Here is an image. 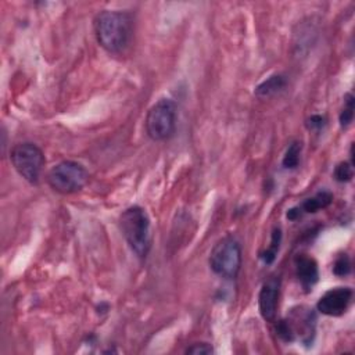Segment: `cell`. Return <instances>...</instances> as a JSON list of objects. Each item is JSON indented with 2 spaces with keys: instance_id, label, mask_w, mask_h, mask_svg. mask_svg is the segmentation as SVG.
<instances>
[{
  "instance_id": "cell-1",
  "label": "cell",
  "mask_w": 355,
  "mask_h": 355,
  "mask_svg": "<svg viewBox=\"0 0 355 355\" xmlns=\"http://www.w3.org/2000/svg\"><path fill=\"white\" fill-rule=\"evenodd\" d=\"M97 43L111 54L122 53L130 43L133 21L130 14L116 10H104L94 18Z\"/></svg>"
},
{
  "instance_id": "cell-2",
  "label": "cell",
  "mask_w": 355,
  "mask_h": 355,
  "mask_svg": "<svg viewBox=\"0 0 355 355\" xmlns=\"http://www.w3.org/2000/svg\"><path fill=\"white\" fill-rule=\"evenodd\" d=\"M118 226L130 250L144 259L151 248V226L146 209L139 205L126 208L119 215Z\"/></svg>"
},
{
  "instance_id": "cell-3",
  "label": "cell",
  "mask_w": 355,
  "mask_h": 355,
  "mask_svg": "<svg viewBox=\"0 0 355 355\" xmlns=\"http://www.w3.org/2000/svg\"><path fill=\"white\" fill-rule=\"evenodd\" d=\"M178 105L172 98H159L146 115V133L154 141L171 139L176 130Z\"/></svg>"
},
{
  "instance_id": "cell-4",
  "label": "cell",
  "mask_w": 355,
  "mask_h": 355,
  "mask_svg": "<svg viewBox=\"0 0 355 355\" xmlns=\"http://www.w3.org/2000/svg\"><path fill=\"white\" fill-rule=\"evenodd\" d=\"M209 268L218 276L236 279L243 262L241 245L233 236L219 239L209 254Z\"/></svg>"
},
{
  "instance_id": "cell-5",
  "label": "cell",
  "mask_w": 355,
  "mask_h": 355,
  "mask_svg": "<svg viewBox=\"0 0 355 355\" xmlns=\"http://www.w3.org/2000/svg\"><path fill=\"white\" fill-rule=\"evenodd\" d=\"M47 184L60 194H73L80 191L89 180L87 169L76 161H61L55 164L46 176Z\"/></svg>"
},
{
  "instance_id": "cell-6",
  "label": "cell",
  "mask_w": 355,
  "mask_h": 355,
  "mask_svg": "<svg viewBox=\"0 0 355 355\" xmlns=\"http://www.w3.org/2000/svg\"><path fill=\"white\" fill-rule=\"evenodd\" d=\"M10 161L17 173L31 184H37L46 158L43 151L33 143L15 144L10 151Z\"/></svg>"
},
{
  "instance_id": "cell-7",
  "label": "cell",
  "mask_w": 355,
  "mask_h": 355,
  "mask_svg": "<svg viewBox=\"0 0 355 355\" xmlns=\"http://www.w3.org/2000/svg\"><path fill=\"white\" fill-rule=\"evenodd\" d=\"M352 295L354 293L349 287L330 288L318 300L316 309L326 316H340L348 309Z\"/></svg>"
},
{
  "instance_id": "cell-8",
  "label": "cell",
  "mask_w": 355,
  "mask_h": 355,
  "mask_svg": "<svg viewBox=\"0 0 355 355\" xmlns=\"http://www.w3.org/2000/svg\"><path fill=\"white\" fill-rule=\"evenodd\" d=\"M279 295H280V277L272 276L262 284L258 294L259 313L266 322H273L276 319Z\"/></svg>"
},
{
  "instance_id": "cell-9",
  "label": "cell",
  "mask_w": 355,
  "mask_h": 355,
  "mask_svg": "<svg viewBox=\"0 0 355 355\" xmlns=\"http://www.w3.org/2000/svg\"><path fill=\"white\" fill-rule=\"evenodd\" d=\"M290 330L294 336V340L297 336H300L302 343H311L312 337L315 334V313L312 312V309H306L304 306H300L298 311L293 309L290 318L286 319Z\"/></svg>"
},
{
  "instance_id": "cell-10",
  "label": "cell",
  "mask_w": 355,
  "mask_h": 355,
  "mask_svg": "<svg viewBox=\"0 0 355 355\" xmlns=\"http://www.w3.org/2000/svg\"><path fill=\"white\" fill-rule=\"evenodd\" d=\"M294 265L295 275L302 288H305V291L312 290L319 279V269L316 261L308 254H298L294 259Z\"/></svg>"
},
{
  "instance_id": "cell-11",
  "label": "cell",
  "mask_w": 355,
  "mask_h": 355,
  "mask_svg": "<svg viewBox=\"0 0 355 355\" xmlns=\"http://www.w3.org/2000/svg\"><path fill=\"white\" fill-rule=\"evenodd\" d=\"M287 85V79L282 73H273L268 79L262 80L254 90L255 96L259 98H268L280 93Z\"/></svg>"
},
{
  "instance_id": "cell-12",
  "label": "cell",
  "mask_w": 355,
  "mask_h": 355,
  "mask_svg": "<svg viewBox=\"0 0 355 355\" xmlns=\"http://www.w3.org/2000/svg\"><path fill=\"white\" fill-rule=\"evenodd\" d=\"M333 201V194L327 190H322L318 191L315 196L305 198L301 205H298L301 212H306V214H315L319 209H323L326 207H329Z\"/></svg>"
},
{
  "instance_id": "cell-13",
  "label": "cell",
  "mask_w": 355,
  "mask_h": 355,
  "mask_svg": "<svg viewBox=\"0 0 355 355\" xmlns=\"http://www.w3.org/2000/svg\"><path fill=\"white\" fill-rule=\"evenodd\" d=\"M301 148H302V144L301 141H293L284 155H283V159H282V165L286 168V169H295L300 164V155H301Z\"/></svg>"
},
{
  "instance_id": "cell-14",
  "label": "cell",
  "mask_w": 355,
  "mask_h": 355,
  "mask_svg": "<svg viewBox=\"0 0 355 355\" xmlns=\"http://www.w3.org/2000/svg\"><path fill=\"white\" fill-rule=\"evenodd\" d=\"M280 241H282V230H280V227H275L273 233H272V239H270V245L262 254V259L265 263H272L275 261L279 247H280Z\"/></svg>"
},
{
  "instance_id": "cell-15",
  "label": "cell",
  "mask_w": 355,
  "mask_h": 355,
  "mask_svg": "<svg viewBox=\"0 0 355 355\" xmlns=\"http://www.w3.org/2000/svg\"><path fill=\"white\" fill-rule=\"evenodd\" d=\"M354 105H355V100L354 96L351 93H347L344 96V108L340 112V125L343 128H347L348 125H351L352 119H354Z\"/></svg>"
},
{
  "instance_id": "cell-16",
  "label": "cell",
  "mask_w": 355,
  "mask_h": 355,
  "mask_svg": "<svg viewBox=\"0 0 355 355\" xmlns=\"http://www.w3.org/2000/svg\"><path fill=\"white\" fill-rule=\"evenodd\" d=\"M333 273L336 276L344 277L348 276L351 273V259L348 257V254H340L334 262H333Z\"/></svg>"
},
{
  "instance_id": "cell-17",
  "label": "cell",
  "mask_w": 355,
  "mask_h": 355,
  "mask_svg": "<svg viewBox=\"0 0 355 355\" xmlns=\"http://www.w3.org/2000/svg\"><path fill=\"white\" fill-rule=\"evenodd\" d=\"M333 176L337 182L340 183H344V182H349L354 176V169H352V164L351 162H347V161H343L340 164H337V166L334 168V172H333Z\"/></svg>"
},
{
  "instance_id": "cell-18",
  "label": "cell",
  "mask_w": 355,
  "mask_h": 355,
  "mask_svg": "<svg viewBox=\"0 0 355 355\" xmlns=\"http://www.w3.org/2000/svg\"><path fill=\"white\" fill-rule=\"evenodd\" d=\"M186 354H193V355H200V354H214L215 349L209 343H194L190 347L186 348Z\"/></svg>"
},
{
  "instance_id": "cell-19",
  "label": "cell",
  "mask_w": 355,
  "mask_h": 355,
  "mask_svg": "<svg viewBox=\"0 0 355 355\" xmlns=\"http://www.w3.org/2000/svg\"><path fill=\"white\" fill-rule=\"evenodd\" d=\"M326 126V118L323 115H312L306 119V128L309 130H316L319 132Z\"/></svg>"
}]
</instances>
